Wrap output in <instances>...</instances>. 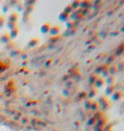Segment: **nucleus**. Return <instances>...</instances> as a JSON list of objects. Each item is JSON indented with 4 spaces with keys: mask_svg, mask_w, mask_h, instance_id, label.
Here are the masks:
<instances>
[{
    "mask_svg": "<svg viewBox=\"0 0 124 131\" xmlns=\"http://www.w3.org/2000/svg\"><path fill=\"white\" fill-rule=\"evenodd\" d=\"M118 70V66H110V68H109V72H110V75H113L115 76L116 72Z\"/></svg>",
    "mask_w": 124,
    "mask_h": 131,
    "instance_id": "nucleus-7",
    "label": "nucleus"
},
{
    "mask_svg": "<svg viewBox=\"0 0 124 131\" xmlns=\"http://www.w3.org/2000/svg\"><path fill=\"white\" fill-rule=\"evenodd\" d=\"M115 60V55H110V56H109L108 57V59H107V65H109L110 66L111 63H114Z\"/></svg>",
    "mask_w": 124,
    "mask_h": 131,
    "instance_id": "nucleus-14",
    "label": "nucleus"
},
{
    "mask_svg": "<svg viewBox=\"0 0 124 131\" xmlns=\"http://www.w3.org/2000/svg\"><path fill=\"white\" fill-rule=\"evenodd\" d=\"M51 24L49 23H45V24L42 26V32L43 33H48L49 32V30H51Z\"/></svg>",
    "mask_w": 124,
    "mask_h": 131,
    "instance_id": "nucleus-13",
    "label": "nucleus"
},
{
    "mask_svg": "<svg viewBox=\"0 0 124 131\" xmlns=\"http://www.w3.org/2000/svg\"><path fill=\"white\" fill-rule=\"evenodd\" d=\"M89 3H90V2H89V1H83V2H81V7H82V8H87V7H88V4H89Z\"/></svg>",
    "mask_w": 124,
    "mask_h": 131,
    "instance_id": "nucleus-20",
    "label": "nucleus"
},
{
    "mask_svg": "<svg viewBox=\"0 0 124 131\" xmlns=\"http://www.w3.org/2000/svg\"><path fill=\"white\" fill-rule=\"evenodd\" d=\"M67 26H68V28H72L73 26H74V22L71 21V22H67Z\"/></svg>",
    "mask_w": 124,
    "mask_h": 131,
    "instance_id": "nucleus-21",
    "label": "nucleus"
},
{
    "mask_svg": "<svg viewBox=\"0 0 124 131\" xmlns=\"http://www.w3.org/2000/svg\"><path fill=\"white\" fill-rule=\"evenodd\" d=\"M99 108H100V106H99V103L97 101H92V103H91V107H90V110H92V111L94 112H97L98 110H99Z\"/></svg>",
    "mask_w": 124,
    "mask_h": 131,
    "instance_id": "nucleus-11",
    "label": "nucleus"
},
{
    "mask_svg": "<svg viewBox=\"0 0 124 131\" xmlns=\"http://www.w3.org/2000/svg\"><path fill=\"white\" fill-rule=\"evenodd\" d=\"M115 91V85H109L106 89V95L107 96H111Z\"/></svg>",
    "mask_w": 124,
    "mask_h": 131,
    "instance_id": "nucleus-4",
    "label": "nucleus"
},
{
    "mask_svg": "<svg viewBox=\"0 0 124 131\" xmlns=\"http://www.w3.org/2000/svg\"><path fill=\"white\" fill-rule=\"evenodd\" d=\"M73 10H74V9L72 8V6H71V5H68V6L66 7V8L64 9V11H63V12H65L66 14H69V15H70V14L72 13V11H73Z\"/></svg>",
    "mask_w": 124,
    "mask_h": 131,
    "instance_id": "nucleus-18",
    "label": "nucleus"
},
{
    "mask_svg": "<svg viewBox=\"0 0 124 131\" xmlns=\"http://www.w3.org/2000/svg\"><path fill=\"white\" fill-rule=\"evenodd\" d=\"M93 100H91V99H88V98H86L85 99V102H84V107H85V109H90L91 107V103H92Z\"/></svg>",
    "mask_w": 124,
    "mask_h": 131,
    "instance_id": "nucleus-15",
    "label": "nucleus"
},
{
    "mask_svg": "<svg viewBox=\"0 0 124 131\" xmlns=\"http://www.w3.org/2000/svg\"><path fill=\"white\" fill-rule=\"evenodd\" d=\"M105 82L108 84V85H115V76H113V75H109L107 77V80H105Z\"/></svg>",
    "mask_w": 124,
    "mask_h": 131,
    "instance_id": "nucleus-9",
    "label": "nucleus"
},
{
    "mask_svg": "<svg viewBox=\"0 0 124 131\" xmlns=\"http://www.w3.org/2000/svg\"><path fill=\"white\" fill-rule=\"evenodd\" d=\"M105 79L103 77H98V79L96 80V82H95V85L96 88H101V87H103L104 86V84H105Z\"/></svg>",
    "mask_w": 124,
    "mask_h": 131,
    "instance_id": "nucleus-5",
    "label": "nucleus"
},
{
    "mask_svg": "<svg viewBox=\"0 0 124 131\" xmlns=\"http://www.w3.org/2000/svg\"><path fill=\"white\" fill-rule=\"evenodd\" d=\"M122 56L124 57V50H123V53H122Z\"/></svg>",
    "mask_w": 124,
    "mask_h": 131,
    "instance_id": "nucleus-23",
    "label": "nucleus"
},
{
    "mask_svg": "<svg viewBox=\"0 0 124 131\" xmlns=\"http://www.w3.org/2000/svg\"><path fill=\"white\" fill-rule=\"evenodd\" d=\"M122 97H123V92L120 90H115V92L111 95L113 100H119L122 98Z\"/></svg>",
    "mask_w": 124,
    "mask_h": 131,
    "instance_id": "nucleus-2",
    "label": "nucleus"
},
{
    "mask_svg": "<svg viewBox=\"0 0 124 131\" xmlns=\"http://www.w3.org/2000/svg\"><path fill=\"white\" fill-rule=\"evenodd\" d=\"M104 67H105V65H102V66H98L97 68H96L95 69V74H101V72H102V70H103V68H104Z\"/></svg>",
    "mask_w": 124,
    "mask_h": 131,
    "instance_id": "nucleus-16",
    "label": "nucleus"
},
{
    "mask_svg": "<svg viewBox=\"0 0 124 131\" xmlns=\"http://www.w3.org/2000/svg\"><path fill=\"white\" fill-rule=\"evenodd\" d=\"M60 31H61V27L59 25H56V26H53V27L51 28L49 33H51L52 36H56V35H58L60 33Z\"/></svg>",
    "mask_w": 124,
    "mask_h": 131,
    "instance_id": "nucleus-3",
    "label": "nucleus"
},
{
    "mask_svg": "<svg viewBox=\"0 0 124 131\" xmlns=\"http://www.w3.org/2000/svg\"><path fill=\"white\" fill-rule=\"evenodd\" d=\"M123 105H124V101H123Z\"/></svg>",
    "mask_w": 124,
    "mask_h": 131,
    "instance_id": "nucleus-24",
    "label": "nucleus"
},
{
    "mask_svg": "<svg viewBox=\"0 0 124 131\" xmlns=\"http://www.w3.org/2000/svg\"><path fill=\"white\" fill-rule=\"evenodd\" d=\"M120 32H121V33H124V26L120 29Z\"/></svg>",
    "mask_w": 124,
    "mask_h": 131,
    "instance_id": "nucleus-22",
    "label": "nucleus"
},
{
    "mask_svg": "<svg viewBox=\"0 0 124 131\" xmlns=\"http://www.w3.org/2000/svg\"><path fill=\"white\" fill-rule=\"evenodd\" d=\"M97 93H98V90H97V89H92V90H90L89 92H88V95H87L88 97H87V98L92 100V98L95 97L96 96H97Z\"/></svg>",
    "mask_w": 124,
    "mask_h": 131,
    "instance_id": "nucleus-6",
    "label": "nucleus"
},
{
    "mask_svg": "<svg viewBox=\"0 0 124 131\" xmlns=\"http://www.w3.org/2000/svg\"><path fill=\"white\" fill-rule=\"evenodd\" d=\"M71 6H72V8H73V9H77L78 7H80V6H81V1H74V2L71 4Z\"/></svg>",
    "mask_w": 124,
    "mask_h": 131,
    "instance_id": "nucleus-17",
    "label": "nucleus"
},
{
    "mask_svg": "<svg viewBox=\"0 0 124 131\" xmlns=\"http://www.w3.org/2000/svg\"><path fill=\"white\" fill-rule=\"evenodd\" d=\"M98 77H99V76H98L97 74L92 73L90 76H89V79H88V80H89V83H90V84H95L96 80L98 79Z\"/></svg>",
    "mask_w": 124,
    "mask_h": 131,
    "instance_id": "nucleus-12",
    "label": "nucleus"
},
{
    "mask_svg": "<svg viewBox=\"0 0 124 131\" xmlns=\"http://www.w3.org/2000/svg\"><path fill=\"white\" fill-rule=\"evenodd\" d=\"M59 18H60L61 21H67V20H69V18H70V15L66 14L65 12H62L61 14L59 15Z\"/></svg>",
    "mask_w": 124,
    "mask_h": 131,
    "instance_id": "nucleus-10",
    "label": "nucleus"
},
{
    "mask_svg": "<svg viewBox=\"0 0 124 131\" xmlns=\"http://www.w3.org/2000/svg\"><path fill=\"white\" fill-rule=\"evenodd\" d=\"M109 68H110V66H109V65H107V64H105V67H104L103 70H102V72H101V74H102L104 77H108V76L110 75Z\"/></svg>",
    "mask_w": 124,
    "mask_h": 131,
    "instance_id": "nucleus-8",
    "label": "nucleus"
},
{
    "mask_svg": "<svg viewBox=\"0 0 124 131\" xmlns=\"http://www.w3.org/2000/svg\"><path fill=\"white\" fill-rule=\"evenodd\" d=\"M97 102L99 103V106L101 107V109H102L103 111L108 110L110 106V102L109 101V99H108L105 96H102V97H99V99H98Z\"/></svg>",
    "mask_w": 124,
    "mask_h": 131,
    "instance_id": "nucleus-1",
    "label": "nucleus"
},
{
    "mask_svg": "<svg viewBox=\"0 0 124 131\" xmlns=\"http://www.w3.org/2000/svg\"><path fill=\"white\" fill-rule=\"evenodd\" d=\"M96 121H97V120L93 117V118H91L90 120H89V121H87V124H88V125H93L94 123H96Z\"/></svg>",
    "mask_w": 124,
    "mask_h": 131,
    "instance_id": "nucleus-19",
    "label": "nucleus"
}]
</instances>
